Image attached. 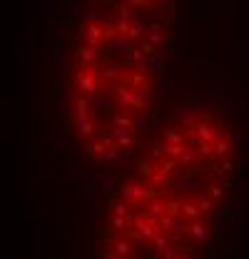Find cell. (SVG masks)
<instances>
[{"instance_id":"1","label":"cell","mask_w":249,"mask_h":259,"mask_svg":"<svg viewBox=\"0 0 249 259\" xmlns=\"http://www.w3.org/2000/svg\"><path fill=\"white\" fill-rule=\"evenodd\" d=\"M187 234H189L194 242H204V239L209 237V229H207V224H202V222L192 219V222L187 224Z\"/></svg>"},{"instance_id":"2","label":"cell","mask_w":249,"mask_h":259,"mask_svg":"<svg viewBox=\"0 0 249 259\" xmlns=\"http://www.w3.org/2000/svg\"><path fill=\"white\" fill-rule=\"evenodd\" d=\"M207 194H209L212 199H222V197H224V187L217 185V182H212V185L207 187Z\"/></svg>"}]
</instances>
